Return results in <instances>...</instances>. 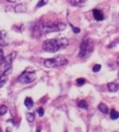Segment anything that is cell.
<instances>
[{
  "instance_id": "cell-1",
  "label": "cell",
  "mask_w": 119,
  "mask_h": 132,
  "mask_svg": "<svg viewBox=\"0 0 119 132\" xmlns=\"http://www.w3.org/2000/svg\"><path fill=\"white\" fill-rule=\"evenodd\" d=\"M66 28V25L63 22H40L33 28L32 35L34 37H40L42 35L52 32L61 31Z\"/></svg>"
},
{
  "instance_id": "cell-2",
  "label": "cell",
  "mask_w": 119,
  "mask_h": 132,
  "mask_svg": "<svg viewBox=\"0 0 119 132\" xmlns=\"http://www.w3.org/2000/svg\"><path fill=\"white\" fill-rule=\"evenodd\" d=\"M69 45V40L66 38H54L45 40L42 49L48 52H56L60 49H65Z\"/></svg>"
},
{
  "instance_id": "cell-3",
  "label": "cell",
  "mask_w": 119,
  "mask_h": 132,
  "mask_svg": "<svg viewBox=\"0 0 119 132\" xmlns=\"http://www.w3.org/2000/svg\"><path fill=\"white\" fill-rule=\"evenodd\" d=\"M93 51H94V42L90 38L86 37L84 38V40L80 44L78 56L81 59H86L90 56Z\"/></svg>"
},
{
  "instance_id": "cell-4",
  "label": "cell",
  "mask_w": 119,
  "mask_h": 132,
  "mask_svg": "<svg viewBox=\"0 0 119 132\" xmlns=\"http://www.w3.org/2000/svg\"><path fill=\"white\" fill-rule=\"evenodd\" d=\"M68 63V60L63 56H58L53 58H49L45 60L44 66L48 68H54L65 66Z\"/></svg>"
},
{
  "instance_id": "cell-5",
  "label": "cell",
  "mask_w": 119,
  "mask_h": 132,
  "mask_svg": "<svg viewBox=\"0 0 119 132\" xmlns=\"http://www.w3.org/2000/svg\"><path fill=\"white\" fill-rule=\"evenodd\" d=\"M36 79V72L34 71H25L18 78V81L23 84H30Z\"/></svg>"
},
{
  "instance_id": "cell-6",
  "label": "cell",
  "mask_w": 119,
  "mask_h": 132,
  "mask_svg": "<svg viewBox=\"0 0 119 132\" xmlns=\"http://www.w3.org/2000/svg\"><path fill=\"white\" fill-rule=\"evenodd\" d=\"M16 56V52H12L11 54H10L9 55H7L6 57H5V71L11 70V67H12V63L14 61V59L15 57Z\"/></svg>"
},
{
  "instance_id": "cell-7",
  "label": "cell",
  "mask_w": 119,
  "mask_h": 132,
  "mask_svg": "<svg viewBox=\"0 0 119 132\" xmlns=\"http://www.w3.org/2000/svg\"><path fill=\"white\" fill-rule=\"evenodd\" d=\"M8 44L7 33L5 31H0V46H5Z\"/></svg>"
},
{
  "instance_id": "cell-8",
  "label": "cell",
  "mask_w": 119,
  "mask_h": 132,
  "mask_svg": "<svg viewBox=\"0 0 119 132\" xmlns=\"http://www.w3.org/2000/svg\"><path fill=\"white\" fill-rule=\"evenodd\" d=\"M94 18L98 21H102L104 20V15L103 14V12L98 9H94L92 11Z\"/></svg>"
},
{
  "instance_id": "cell-9",
  "label": "cell",
  "mask_w": 119,
  "mask_h": 132,
  "mask_svg": "<svg viewBox=\"0 0 119 132\" xmlns=\"http://www.w3.org/2000/svg\"><path fill=\"white\" fill-rule=\"evenodd\" d=\"M11 70H7V71H5V72L0 76V88H2L5 83L8 80V73Z\"/></svg>"
},
{
  "instance_id": "cell-10",
  "label": "cell",
  "mask_w": 119,
  "mask_h": 132,
  "mask_svg": "<svg viewBox=\"0 0 119 132\" xmlns=\"http://www.w3.org/2000/svg\"><path fill=\"white\" fill-rule=\"evenodd\" d=\"M14 11L16 13H25L27 11V7L25 5V4L24 3H20L18 5H16L14 7Z\"/></svg>"
},
{
  "instance_id": "cell-11",
  "label": "cell",
  "mask_w": 119,
  "mask_h": 132,
  "mask_svg": "<svg viewBox=\"0 0 119 132\" xmlns=\"http://www.w3.org/2000/svg\"><path fill=\"white\" fill-rule=\"evenodd\" d=\"M87 0H70L71 5L76 7H82Z\"/></svg>"
},
{
  "instance_id": "cell-12",
  "label": "cell",
  "mask_w": 119,
  "mask_h": 132,
  "mask_svg": "<svg viewBox=\"0 0 119 132\" xmlns=\"http://www.w3.org/2000/svg\"><path fill=\"white\" fill-rule=\"evenodd\" d=\"M98 108V110H99L100 112H102L103 113L107 114V113H109L108 107H107L105 104H104V103H100V104H99Z\"/></svg>"
},
{
  "instance_id": "cell-13",
  "label": "cell",
  "mask_w": 119,
  "mask_h": 132,
  "mask_svg": "<svg viewBox=\"0 0 119 132\" xmlns=\"http://www.w3.org/2000/svg\"><path fill=\"white\" fill-rule=\"evenodd\" d=\"M24 104L26 106V108L28 109H31L33 105H34V102H33V99L31 97H27L25 98V102H24Z\"/></svg>"
},
{
  "instance_id": "cell-14",
  "label": "cell",
  "mask_w": 119,
  "mask_h": 132,
  "mask_svg": "<svg viewBox=\"0 0 119 132\" xmlns=\"http://www.w3.org/2000/svg\"><path fill=\"white\" fill-rule=\"evenodd\" d=\"M108 88H109V90L110 92H116V91L118 90V85H117L116 84L113 83V82H110V83L108 84Z\"/></svg>"
},
{
  "instance_id": "cell-15",
  "label": "cell",
  "mask_w": 119,
  "mask_h": 132,
  "mask_svg": "<svg viewBox=\"0 0 119 132\" xmlns=\"http://www.w3.org/2000/svg\"><path fill=\"white\" fill-rule=\"evenodd\" d=\"M77 106L80 108H82V109H87L88 108V104L87 102L85 101V100H81L78 102L77 104Z\"/></svg>"
},
{
  "instance_id": "cell-16",
  "label": "cell",
  "mask_w": 119,
  "mask_h": 132,
  "mask_svg": "<svg viewBox=\"0 0 119 132\" xmlns=\"http://www.w3.org/2000/svg\"><path fill=\"white\" fill-rule=\"evenodd\" d=\"M34 118H35L34 113H26V119H27L28 122H34Z\"/></svg>"
},
{
  "instance_id": "cell-17",
  "label": "cell",
  "mask_w": 119,
  "mask_h": 132,
  "mask_svg": "<svg viewBox=\"0 0 119 132\" xmlns=\"http://www.w3.org/2000/svg\"><path fill=\"white\" fill-rule=\"evenodd\" d=\"M110 118L115 120V119H117L119 118V113L115 110H112L111 113H110Z\"/></svg>"
},
{
  "instance_id": "cell-18",
  "label": "cell",
  "mask_w": 119,
  "mask_h": 132,
  "mask_svg": "<svg viewBox=\"0 0 119 132\" xmlns=\"http://www.w3.org/2000/svg\"><path fill=\"white\" fill-rule=\"evenodd\" d=\"M7 111V108L5 105H1L0 106V116L5 115Z\"/></svg>"
},
{
  "instance_id": "cell-19",
  "label": "cell",
  "mask_w": 119,
  "mask_h": 132,
  "mask_svg": "<svg viewBox=\"0 0 119 132\" xmlns=\"http://www.w3.org/2000/svg\"><path fill=\"white\" fill-rule=\"evenodd\" d=\"M49 0H40L39 2L36 5V7H41L44 5H45L46 4H48Z\"/></svg>"
},
{
  "instance_id": "cell-20",
  "label": "cell",
  "mask_w": 119,
  "mask_h": 132,
  "mask_svg": "<svg viewBox=\"0 0 119 132\" xmlns=\"http://www.w3.org/2000/svg\"><path fill=\"white\" fill-rule=\"evenodd\" d=\"M85 83H86V80L83 78H80L77 79V84L78 86H82Z\"/></svg>"
},
{
  "instance_id": "cell-21",
  "label": "cell",
  "mask_w": 119,
  "mask_h": 132,
  "mask_svg": "<svg viewBox=\"0 0 119 132\" xmlns=\"http://www.w3.org/2000/svg\"><path fill=\"white\" fill-rule=\"evenodd\" d=\"M100 69H101V66L100 64H96V65L94 66V67L92 69V71L94 72H99L100 70Z\"/></svg>"
},
{
  "instance_id": "cell-22",
  "label": "cell",
  "mask_w": 119,
  "mask_h": 132,
  "mask_svg": "<svg viewBox=\"0 0 119 132\" xmlns=\"http://www.w3.org/2000/svg\"><path fill=\"white\" fill-rule=\"evenodd\" d=\"M71 26V27L72 28V30H73V31H74V33H75V34H78V33H80V29L79 28H77V27H75L72 24H71L69 23Z\"/></svg>"
},
{
  "instance_id": "cell-23",
  "label": "cell",
  "mask_w": 119,
  "mask_h": 132,
  "mask_svg": "<svg viewBox=\"0 0 119 132\" xmlns=\"http://www.w3.org/2000/svg\"><path fill=\"white\" fill-rule=\"evenodd\" d=\"M4 61H5V57H4V54H3V51L2 49H0V64L4 63Z\"/></svg>"
},
{
  "instance_id": "cell-24",
  "label": "cell",
  "mask_w": 119,
  "mask_h": 132,
  "mask_svg": "<svg viewBox=\"0 0 119 132\" xmlns=\"http://www.w3.org/2000/svg\"><path fill=\"white\" fill-rule=\"evenodd\" d=\"M44 109L42 108H40L38 110H37V113H38V114H39V116L40 117H42L43 115H44Z\"/></svg>"
},
{
  "instance_id": "cell-25",
  "label": "cell",
  "mask_w": 119,
  "mask_h": 132,
  "mask_svg": "<svg viewBox=\"0 0 119 132\" xmlns=\"http://www.w3.org/2000/svg\"><path fill=\"white\" fill-rule=\"evenodd\" d=\"M118 65H119V58L118 59Z\"/></svg>"
},
{
  "instance_id": "cell-26",
  "label": "cell",
  "mask_w": 119,
  "mask_h": 132,
  "mask_svg": "<svg viewBox=\"0 0 119 132\" xmlns=\"http://www.w3.org/2000/svg\"><path fill=\"white\" fill-rule=\"evenodd\" d=\"M2 131V129H1V128H0V132Z\"/></svg>"
}]
</instances>
